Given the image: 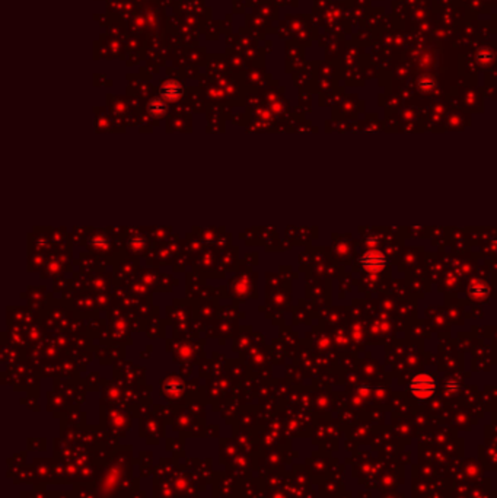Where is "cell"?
Masks as SVG:
<instances>
[{
  "label": "cell",
  "mask_w": 497,
  "mask_h": 498,
  "mask_svg": "<svg viewBox=\"0 0 497 498\" xmlns=\"http://www.w3.org/2000/svg\"><path fill=\"white\" fill-rule=\"evenodd\" d=\"M445 390L446 393H456L459 390V385L456 382H448L445 386Z\"/></svg>",
  "instance_id": "6"
},
{
  "label": "cell",
  "mask_w": 497,
  "mask_h": 498,
  "mask_svg": "<svg viewBox=\"0 0 497 498\" xmlns=\"http://www.w3.org/2000/svg\"><path fill=\"white\" fill-rule=\"evenodd\" d=\"M410 392L417 399H430L436 392V380L426 373L417 374L410 382Z\"/></svg>",
  "instance_id": "1"
},
{
  "label": "cell",
  "mask_w": 497,
  "mask_h": 498,
  "mask_svg": "<svg viewBox=\"0 0 497 498\" xmlns=\"http://www.w3.org/2000/svg\"><path fill=\"white\" fill-rule=\"evenodd\" d=\"M182 93V88L176 83V82H166L162 88H160V95L163 99L168 101H175L181 96Z\"/></svg>",
  "instance_id": "3"
},
{
  "label": "cell",
  "mask_w": 497,
  "mask_h": 498,
  "mask_svg": "<svg viewBox=\"0 0 497 498\" xmlns=\"http://www.w3.org/2000/svg\"><path fill=\"white\" fill-rule=\"evenodd\" d=\"M469 295L472 297H485L488 295V289L484 286V284H472L469 287Z\"/></svg>",
  "instance_id": "5"
},
{
  "label": "cell",
  "mask_w": 497,
  "mask_h": 498,
  "mask_svg": "<svg viewBox=\"0 0 497 498\" xmlns=\"http://www.w3.org/2000/svg\"><path fill=\"white\" fill-rule=\"evenodd\" d=\"M362 267L369 273H381L386 265V258L379 251H369L360 258Z\"/></svg>",
  "instance_id": "2"
},
{
  "label": "cell",
  "mask_w": 497,
  "mask_h": 498,
  "mask_svg": "<svg viewBox=\"0 0 497 498\" xmlns=\"http://www.w3.org/2000/svg\"><path fill=\"white\" fill-rule=\"evenodd\" d=\"M149 111H150V114H153V115H156V117L165 114L166 105H165L163 98H162V99H153V101L149 104Z\"/></svg>",
  "instance_id": "4"
}]
</instances>
